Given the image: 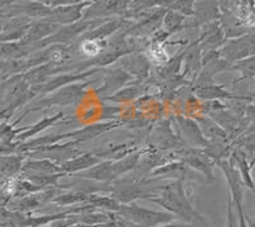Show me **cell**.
I'll return each mask as SVG.
<instances>
[{
	"label": "cell",
	"mask_w": 255,
	"mask_h": 227,
	"mask_svg": "<svg viewBox=\"0 0 255 227\" xmlns=\"http://www.w3.org/2000/svg\"><path fill=\"white\" fill-rule=\"evenodd\" d=\"M119 67L125 69L129 74L134 77L136 81L145 82L152 72L151 61L143 53H131L123 56L116 61Z\"/></svg>",
	"instance_id": "9c48e42d"
},
{
	"label": "cell",
	"mask_w": 255,
	"mask_h": 227,
	"mask_svg": "<svg viewBox=\"0 0 255 227\" xmlns=\"http://www.w3.org/2000/svg\"><path fill=\"white\" fill-rule=\"evenodd\" d=\"M200 125L203 134L209 142H231L229 134L222 126H220L215 120L208 115H198L194 117Z\"/></svg>",
	"instance_id": "44dd1931"
},
{
	"label": "cell",
	"mask_w": 255,
	"mask_h": 227,
	"mask_svg": "<svg viewBox=\"0 0 255 227\" xmlns=\"http://www.w3.org/2000/svg\"><path fill=\"white\" fill-rule=\"evenodd\" d=\"M91 194L92 193L83 192V190L67 189V192L59 194L51 202L59 206V207H74V206H78V204L90 203Z\"/></svg>",
	"instance_id": "603a6c76"
},
{
	"label": "cell",
	"mask_w": 255,
	"mask_h": 227,
	"mask_svg": "<svg viewBox=\"0 0 255 227\" xmlns=\"http://www.w3.org/2000/svg\"><path fill=\"white\" fill-rule=\"evenodd\" d=\"M189 167L181 161H170L163 165L154 167L149 175L151 178L162 180V179H171V180H183L185 181L188 176Z\"/></svg>",
	"instance_id": "ffe728a7"
},
{
	"label": "cell",
	"mask_w": 255,
	"mask_h": 227,
	"mask_svg": "<svg viewBox=\"0 0 255 227\" xmlns=\"http://www.w3.org/2000/svg\"><path fill=\"white\" fill-rule=\"evenodd\" d=\"M218 53L230 65L255 55V33L248 32L239 37L229 38L218 49Z\"/></svg>",
	"instance_id": "277c9868"
},
{
	"label": "cell",
	"mask_w": 255,
	"mask_h": 227,
	"mask_svg": "<svg viewBox=\"0 0 255 227\" xmlns=\"http://www.w3.org/2000/svg\"><path fill=\"white\" fill-rule=\"evenodd\" d=\"M118 215L128 221L144 227H158L176 220V217L167 211L149 210L136 204L135 202L130 204H122Z\"/></svg>",
	"instance_id": "7a4b0ae2"
},
{
	"label": "cell",
	"mask_w": 255,
	"mask_h": 227,
	"mask_svg": "<svg viewBox=\"0 0 255 227\" xmlns=\"http://www.w3.org/2000/svg\"><path fill=\"white\" fill-rule=\"evenodd\" d=\"M135 151H138V147H136L135 142L127 140V142L123 143H111V144L101 147V148L93 149L92 152L97 157L101 158V160L118 161L122 160L125 156L133 153Z\"/></svg>",
	"instance_id": "d6986e66"
},
{
	"label": "cell",
	"mask_w": 255,
	"mask_h": 227,
	"mask_svg": "<svg viewBox=\"0 0 255 227\" xmlns=\"http://www.w3.org/2000/svg\"><path fill=\"white\" fill-rule=\"evenodd\" d=\"M175 120L177 122L176 126L179 129L180 137L186 146L199 149H204L209 146L211 142L206 138L197 120L184 115H176Z\"/></svg>",
	"instance_id": "52a82bcc"
},
{
	"label": "cell",
	"mask_w": 255,
	"mask_h": 227,
	"mask_svg": "<svg viewBox=\"0 0 255 227\" xmlns=\"http://www.w3.org/2000/svg\"><path fill=\"white\" fill-rule=\"evenodd\" d=\"M177 1H179V0H157L156 6H158V8H163L167 10V9H171Z\"/></svg>",
	"instance_id": "d6a6232c"
},
{
	"label": "cell",
	"mask_w": 255,
	"mask_h": 227,
	"mask_svg": "<svg viewBox=\"0 0 255 227\" xmlns=\"http://www.w3.org/2000/svg\"><path fill=\"white\" fill-rule=\"evenodd\" d=\"M225 227H239V215L235 207V203L232 201L231 195L227 194V216L226 226Z\"/></svg>",
	"instance_id": "4dcf8cb0"
},
{
	"label": "cell",
	"mask_w": 255,
	"mask_h": 227,
	"mask_svg": "<svg viewBox=\"0 0 255 227\" xmlns=\"http://www.w3.org/2000/svg\"><path fill=\"white\" fill-rule=\"evenodd\" d=\"M142 154H143V149H138V151L125 156V157L122 158V160L114 161V170H115L116 180L122 178V176L130 174L133 170H135L136 167L139 166Z\"/></svg>",
	"instance_id": "cb8c5ba5"
},
{
	"label": "cell",
	"mask_w": 255,
	"mask_h": 227,
	"mask_svg": "<svg viewBox=\"0 0 255 227\" xmlns=\"http://www.w3.org/2000/svg\"><path fill=\"white\" fill-rule=\"evenodd\" d=\"M119 126H122V122L115 121V120L90 124V125H86L83 126V128L77 129V130H72L65 133V140H67V142L69 140V142L78 144V143L81 142L95 139V138L100 137L102 134L110 131L111 129L119 128Z\"/></svg>",
	"instance_id": "8fae6325"
},
{
	"label": "cell",
	"mask_w": 255,
	"mask_h": 227,
	"mask_svg": "<svg viewBox=\"0 0 255 227\" xmlns=\"http://www.w3.org/2000/svg\"><path fill=\"white\" fill-rule=\"evenodd\" d=\"M92 82L83 81L72 83L65 87H61L59 90L54 91V94L50 95L45 101H42V105L45 106H70L74 104H78L84 97L87 88Z\"/></svg>",
	"instance_id": "8992f818"
},
{
	"label": "cell",
	"mask_w": 255,
	"mask_h": 227,
	"mask_svg": "<svg viewBox=\"0 0 255 227\" xmlns=\"http://www.w3.org/2000/svg\"><path fill=\"white\" fill-rule=\"evenodd\" d=\"M101 70L102 69H90V70H86V72H79V73H76V72L60 73L59 76L47 79V81L45 82V86H42V88H41V91H45V92H52V91H56L61 87L72 85V83L87 81V78L95 76L96 73H100Z\"/></svg>",
	"instance_id": "2e32d148"
},
{
	"label": "cell",
	"mask_w": 255,
	"mask_h": 227,
	"mask_svg": "<svg viewBox=\"0 0 255 227\" xmlns=\"http://www.w3.org/2000/svg\"><path fill=\"white\" fill-rule=\"evenodd\" d=\"M229 70H235L240 73V77L234 81V85H239L240 82L244 81H252L255 78V55L249 56L247 59H243L240 61H236L232 65H230Z\"/></svg>",
	"instance_id": "484cf974"
},
{
	"label": "cell",
	"mask_w": 255,
	"mask_h": 227,
	"mask_svg": "<svg viewBox=\"0 0 255 227\" xmlns=\"http://www.w3.org/2000/svg\"><path fill=\"white\" fill-rule=\"evenodd\" d=\"M230 160L234 162L236 169L240 172L244 187L250 189L255 194V181L254 178H253V169L255 166V154H250L245 149L235 146Z\"/></svg>",
	"instance_id": "30bf717a"
},
{
	"label": "cell",
	"mask_w": 255,
	"mask_h": 227,
	"mask_svg": "<svg viewBox=\"0 0 255 227\" xmlns=\"http://www.w3.org/2000/svg\"><path fill=\"white\" fill-rule=\"evenodd\" d=\"M254 220H255V217H254Z\"/></svg>",
	"instance_id": "e575fe53"
},
{
	"label": "cell",
	"mask_w": 255,
	"mask_h": 227,
	"mask_svg": "<svg viewBox=\"0 0 255 227\" xmlns=\"http://www.w3.org/2000/svg\"><path fill=\"white\" fill-rule=\"evenodd\" d=\"M225 174L227 184H229V194L236 208H244V183L240 176V172L236 169L231 160H221L216 163Z\"/></svg>",
	"instance_id": "ba28073f"
},
{
	"label": "cell",
	"mask_w": 255,
	"mask_h": 227,
	"mask_svg": "<svg viewBox=\"0 0 255 227\" xmlns=\"http://www.w3.org/2000/svg\"><path fill=\"white\" fill-rule=\"evenodd\" d=\"M60 27L61 24L52 22V20L49 18V19H46L45 22H38V23H36L35 26L32 27V28L28 31L27 38H28L29 41H38V40L44 41L45 38L54 35V33L60 28Z\"/></svg>",
	"instance_id": "4316f807"
},
{
	"label": "cell",
	"mask_w": 255,
	"mask_h": 227,
	"mask_svg": "<svg viewBox=\"0 0 255 227\" xmlns=\"http://www.w3.org/2000/svg\"><path fill=\"white\" fill-rule=\"evenodd\" d=\"M90 204L95 206L97 210L106 212H119L122 204L114 198L110 193H92L90 198Z\"/></svg>",
	"instance_id": "83f0119b"
},
{
	"label": "cell",
	"mask_w": 255,
	"mask_h": 227,
	"mask_svg": "<svg viewBox=\"0 0 255 227\" xmlns=\"http://www.w3.org/2000/svg\"><path fill=\"white\" fill-rule=\"evenodd\" d=\"M184 72L181 76L185 81H188L191 86L194 85L195 79L203 68V51L200 49L198 41L189 45L184 50Z\"/></svg>",
	"instance_id": "4fadbf2b"
},
{
	"label": "cell",
	"mask_w": 255,
	"mask_h": 227,
	"mask_svg": "<svg viewBox=\"0 0 255 227\" xmlns=\"http://www.w3.org/2000/svg\"><path fill=\"white\" fill-rule=\"evenodd\" d=\"M104 81L102 85L96 90V94L100 99H106L111 96L119 90L124 88L125 86L130 85L136 79L131 74H129L122 67L116 65V67H108L104 69Z\"/></svg>",
	"instance_id": "5b68a950"
},
{
	"label": "cell",
	"mask_w": 255,
	"mask_h": 227,
	"mask_svg": "<svg viewBox=\"0 0 255 227\" xmlns=\"http://www.w3.org/2000/svg\"><path fill=\"white\" fill-rule=\"evenodd\" d=\"M184 63V51H180V54L175 55L174 58L168 59L166 63H163L162 65L157 67L156 72L157 76L159 77L163 81H168V79H172L175 77L180 76V69H181V65Z\"/></svg>",
	"instance_id": "d4e9b609"
},
{
	"label": "cell",
	"mask_w": 255,
	"mask_h": 227,
	"mask_svg": "<svg viewBox=\"0 0 255 227\" xmlns=\"http://www.w3.org/2000/svg\"><path fill=\"white\" fill-rule=\"evenodd\" d=\"M76 178H83L87 180L97 181V183L111 184L116 180L115 170H114V161L104 160L88 170L74 175Z\"/></svg>",
	"instance_id": "ac0fdd59"
},
{
	"label": "cell",
	"mask_w": 255,
	"mask_h": 227,
	"mask_svg": "<svg viewBox=\"0 0 255 227\" xmlns=\"http://www.w3.org/2000/svg\"><path fill=\"white\" fill-rule=\"evenodd\" d=\"M226 35L221 26L220 20H212L203 24V29L198 38V44L203 53L218 50L226 42Z\"/></svg>",
	"instance_id": "7c38bea8"
},
{
	"label": "cell",
	"mask_w": 255,
	"mask_h": 227,
	"mask_svg": "<svg viewBox=\"0 0 255 227\" xmlns=\"http://www.w3.org/2000/svg\"><path fill=\"white\" fill-rule=\"evenodd\" d=\"M245 220H247V225L248 227H255V220L252 219L249 215H248V212L245 211Z\"/></svg>",
	"instance_id": "836d02e7"
},
{
	"label": "cell",
	"mask_w": 255,
	"mask_h": 227,
	"mask_svg": "<svg viewBox=\"0 0 255 227\" xmlns=\"http://www.w3.org/2000/svg\"><path fill=\"white\" fill-rule=\"evenodd\" d=\"M93 4V0H84L82 3L72 4V5L58 6L52 8L51 14L49 15L50 19L55 23L65 26V24L77 23L79 20L83 19L86 8H90Z\"/></svg>",
	"instance_id": "5bb4252c"
},
{
	"label": "cell",
	"mask_w": 255,
	"mask_h": 227,
	"mask_svg": "<svg viewBox=\"0 0 255 227\" xmlns=\"http://www.w3.org/2000/svg\"><path fill=\"white\" fill-rule=\"evenodd\" d=\"M234 144L240 148L245 149L247 152H249L250 154H255V131L250 134H245V135H241L238 139L234 142Z\"/></svg>",
	"instance_id": "f546056e"
},
{
	"label": "cell",
	"mask_w": 255,
	"mask_h": 227,
	"mask_svg": "<svg viewBox=\"0 0 255 227\" xmlns=\"http://www.w3.org/2000/svg\"><path fill=\"white\" fill-rule=\"evenodd\" d=\"M174 152L177 161L185 163L189 169L200 172L207 179V181L213 183L216 180L215 167L217 165L203 149L184 146L179 149H175Z\"/></svg>",
	"instance_id": "3957f363"
},
{
	"label": "cell",
	"mask_w": 255,
	"mask_h": 227,
	"mask_svg": "<svg viewBox=\"0 0 255 227\" xmlns=\"http://www.w3.org/2000/svg\"><path fill=\"white\" fill-rule=\"evenodd\" d=\"M144 83L145 82H139L135 81L130 85L125 86L124 88L119 90L118 92H115L111 96L104 99L105 101H111L115 102V104H128V102L133 101V100L138 99L140 95L143 94V90H144Z\"/></svg>",
	"instance_id": "7402d4cb"
},
{
	"label": "cell",
	"mask_w": 255,
	"mask_h": 227,
	"mask_svg": "<svg viewBox=\"0 0 255 227\" xmlns=\"http://www.w3.org/2000/svg\"><path fill=\"white\" fill-rule=\"evenodd\" d=\"M158 227H208V226H203V225H197V224H189V222H168V224L161 225Z\"/></svg>",
	"instance_id": "1f68e13d"
},
{
	"label": "cell",
	"mask_w": 255,
	"mask_h": 227,
	"mask_svg": "<svg viewBox=\"0 0 255 227\" xmlns=\"http://www.w3.org/2000/svg\"><path fill=\"white\" fill-rule=\"evenodd\" d=\"M148 201L161 206L181 221L208 226L204 216L200 215L191 203V197L188 194L183 180H171L165 185H158L157 197Z\"/></svg>",
	"instance_id": "6da1fadb"
},
{
	"label": "cell",
	"mask_w": 255,
	"mask_h": 227,
	"mask_svg": "<svg viewBox=\"0 0 255 227\" xmlns=\"http://www.w3.org/2000/svg\"><path fill=\"white\" fill-rule=\"evenodd\" d=\"M101 161L104 160L97 157L92 151L81 152L76 157H73L70 160L65 161V162L60 163V169L68 176H74V175L79 174V172L84 171V170H88L90 167L95 166V165L100 163Z\"/></svg>",
	"instance_id": "e0dca14e"
},
{
	"label": "cell",
	"mask_w": 255,
	"mask_h": 227,
	"mask_svg": "<svg viewBox=\"0 0 255 227\" xmlns=\"http://www.w3.org/2000/svg\"><path fill=\"white\" fill-rule=\"evenodd\" d=\"M131 24H133V20L127 19L125 17L108 18L104 23L86 32L82 37L91 38V40H108L115 32H120L123 28H125V27L128 28Z\"/></svg>",
	"instance_id": "9a60e30c"
},
{
	"label": "cell",
	"mask_w": 255,
	"mask_h": 227,
	"mask_svg": "<svg viewBox=\"0 0 255 227\" xmlns=\"http://www.w3.org/2000/svg\"><path fill=\"white\" fill-rule=\"evenodd\" d=\"M186 17L181 13L172 10V9H167L163 15L162 19V27L168 35L171 36L172 33L179 32L183 28H185L188 24H185Z\"/></svg>",
	"instance_id": "f1b7e54d"
}]
</instances>
